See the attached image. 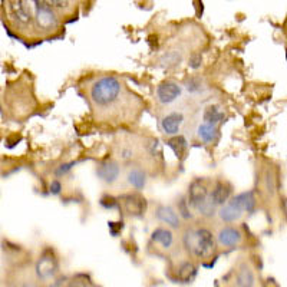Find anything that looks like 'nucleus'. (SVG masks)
I'll return each instance as SVG.
<instances>
[{"mask_svg": "<svg viewBox=\"0 0 287 287\" xmlns=\"http://www.w3.org/2000/svg\"><path fill=\"white\" fill-rule=\"evenodd\" d=\"M121 91V83L115 76H104L92 86L91 96L96 105L105 107L112 104Z\"/></svg>", "mask_w": 287, "mask_h": 287, "instance_id": "f257e3e1", "label": "nucleus"}, {"mask_svg": "<svg viewBox=\"0 0 287 287\" xmlns=\"http://www.w3.org/2000/svg\"><path fill=\"white\" fill-rule=\"evenodd\" d=\"M188 248H191L195 256L198 257H205L208 256L213 248H214V237L211 231L205 230V229H200L195 232H192V237H190V243L185 241Z\"/></svg>", "mask_w": 287, "mask_h": 287, "instance_id": "f03ea898", "label": "nucleus"}, {"mask_svg": "<svg viewBox=\"0 0 287 287\" xmlns=\"http://www.w3.org/2000/svg\"><path fill=\"white\" fill-rule=\"evenodd\" d=\"M35 17L36 22L39 25V28L43 30H51L57 26V19H56L55 13L51 10V6L45 4V3H38L36 9H35Z\"/></svg>", "mask_w": 287, "mask_h": 287, "instance_id": "7ed1b4c3", "label": "nucleus"}, {"mask_svg": "<svg viewBox=\"0 0 287 287\" xmlns=\"http://www.w3.org/2000/svg\"><path fill=\"white\" fill-rule=\"evenodd\" d=\"M207 198H208V190L204 185V182L201 179L192 181L190 188H188V203H190V205L197 210Z\"/></svg>", "mask_w": 287, "mask_h": 287, "instance_id": "20e7f679", "label": "nucleus"}, {"mask_svg": "<svg viewBox=\"0 0 287 287\" xmlns=\"http://www.w3.org/2000/svg\"><path fill=\"white\" fill-rule=\"evenodd\" d=\"M181 95V86L175 82H163L157 89V96L161 104H171Z\"/></svg>", "mask_w": 287, "mask_h": 287, "instance_id": "39448f33", "label": "nucleus"}, {"mask_svg": "<svg viewBox=\"0 0 287 287\" xmlns=\"http://www.w3.org/2000/svg\"><path fill=\"white\" fill-rule=\"evenodd\" d=\"M56 269H57V263H56L54 254L51 251H45L41 260L38 261V266H36L38 274L42 279H49L56 273Z\"/></svg>", "mask_w": 287, "mask_h": 287, "instance_id": "423d86ee", "label": "nucleus"}, {"mask_svg": "<svg viewBox=\"0 0 287 287\" xmlns=\"http://www.w3.org/2000/svg\"><path fill=\"white\" fill-rule=\"evenodd\" d=\"M122 204L125 207V210L129 213V214H135L139 216L145 211V198L139 197L137 194H129V195H125L122 197Z\"/></svg>", "mask_w": 287, "mask_h": 287, "instance_id": "0eeeda50", "label": "nucleus"}, {"mask_svg": "<svg viewBox=\"0 0 287 287\" xmlns=\"http://www.w3.org/2000/svg\"><path fill=\"white\" fill-rule=\"evenodd\" d=\"M96 172H98V177L101 178L102 181L112 184L119 177V167L114 161H108V163H104V164L99 165Z\"/></svg>", "mask_w": 287, "mask_h": 287, "instance_id": "6e6552de", "label": "nucleus"}, {"mask_svg": "<svg viewBox=\"0 0 287 287\" xmlns=\"http://www.w3.org/2000/svg\"><path fill=\"white\" fill-rule=\"evenodd\" d=\"M232 204H235L238 208H241L243 211L247 213H253L254 208H256V198H254V194L251 191L241 192L238 195H235L234 198H231Z\"/></svg>", "mask_w": 287, "mask_h": 287, "instance_id": "1a4fd4ad", "label": "nucleus"}, {"mask_svg": "<svg viewBox=\"0 0 287 287\" xmlns=\"http://www.w3.org/2000/svg\"><path fill=\"white\" fill-rule=\"evenodd\" d=\"M240 240H241V234H240L238 230H235L232 227H224L219 232V243L221 246H235V244L240 243Z\"/></svg>", "mask_w": 287, "mask_h": 287, "instance_id": "9d476101", "label": "nucleus"}, {"mask_svg": "<svg viewBox=\"0 0 287 287\" xmlns=\"http://www.w3.org/2000/svg\"><path fill=\"white\" fill-rule=\"evenodd\" d=\"M157 217L161 220L163 223L171 226L172 229H178L179 227V217L174 211V208L167 207V205H160L157 210Z\"/></svg>", "mask_w": 287, "mask_h": 287, "instance_id": "9b49d317", "label": "nucleus"}, {"mask_svg": "<svg viewBox=\"0 0 287 287\" xmlns=\"http://www.w3.org/2000/svg\"><path fill=\"white\" fill-rule=\"evenodd\" d=\"M241 214H243V210H241V208H238L235 204H232L231 201L226 203V204L220 208V211H219L220 219L223 220V221H226V223L237 221V220L241 217Z\"/></svg>", "mask_w": 287, "mask_h": 287, "instance_id": "f8f14e48", "label": "nucleus"}, {"mask_svg": "<svg viewBox=\"0 0 287 287\" xmlns=\"http://www.w3.org/2000/svg\"><path fill=\"white\" fill-rule=\"evenodd\" d=\"M182 122V115L181 114H170L163 119V129L170 135H175L179 131V126Z\"/></svg>", "mask_w": 287, "mask_h": 287, "instance_id": "ddd939ff", "label": "nucleus"}, {"mask_svg": "<svg viewBox=\"0 0 287 287\" xmlns=\"http://www.w3.org/2000/svg\"><path fill=\"white\" fill-rule=\"evenodd\" d=\"M230 194H231L230 187L226 185L224 182H219V184L214 187L213 192H211V198H213V201L217 205H224L226 203H229Z\"/></svg>", "mask_w": 287, "mask_h": 287, "instance_id": "4468645a", "label": "nucleus"}, {"mask_svg": "<svg viewBox=\"0 0 287 287\" xmlns=\"http://www.w3.org/2000/svg\"><path fill=\"white\" fill-rule=\"evenodd\" d=\"M151 238H152L155 243L161 244V246L164 247V248H170V247L172 246V243H174V237H172V232L170 231V230H167V229H163V227H160V229H155V230L152 231Z\"/></svg>", "mask_w": 287, "mask_h": 287, "instance_id": "2eb2a0df", "label": "nucleus"}, {"mask_svg": "<svg viewBox=\"0 0 287 287\" xmlns=\"http://www.w3.org/2000/svg\"><path fill=\"white\" fill-rule=\"evenodd\" d=\"M10 7L13 10L14 17L22 22V23H28L30 20V14H29L28 9L25 6V0H10Z\"/></svg>", "mask_w": 287, "mask_h": 287, "instance_id": "dca6fc26", "label": "nucleus"}, {"mask_svg": "<svg viewBox=\"0 0 287 287\" xmlns=\"http://www.w3.org/2000/svg\"><path fill=\"white\" fill-rule=\"evenodd\" d=\"M197 132H198V137L201 138L204 142H211V141H214L216 137H217V128H216L214 123H201V125L198 126V131H197Z\"/></svg>", "mask_w": 287, "mask_h": 287, "instance_id": "f3484780", "label": "nucleus"}, {"mask_svg": "<svg viewBox=\"0 0 287 287\" xmlns=\"http://www.w3.org/2000/svg\"><path fill=\"white\" fill-rule=\"evenodd\" d=\"M128 182H129L134 188L142 190V188L145 187V184H147V177H145L144 171L135 168V170H131V171L128 172Z\"/></svg>", "mask_w": 287, "mask_h": 287, "instance_id": "a211bd4d", "label": "nucleus"}, {"mask_svg": "<svg viewBox=\"0 0 287 287\" xmlns=\"http://www.w3.org/2000/svg\"><path fill=\"white\" fill-rule=\"evenodd\" d=\"M168 147L174 151V154H175L177 157H181V155L184 154L185 148H187V141H185L184 137H179V135H178V137L171 138V139L168 141Z\"/></svg>", "mask_w": 287, "mask_h": 287, "instance_id": "6ab92c4d", "label": "nucleus"}, {"mask_svg": "<svg viewBox=\"0 0 287 287\" xmlns=\"http://www.w3.org/2000/svg\"><path fill=\"white\" fill-rule=\"evenodd\" d=\"M195 273H197V270H195V267L192 266L191 263H185V264L181 266V269L178 272V277L184 283H188V282H191L192 279L195 277Z\"/></svg>", "mask_w": 287, "mask_h": 287, "instance_id": "aec40b11", "label": "nucleus"}, {"mask_svg": "<svg viewBox=\"0 0 287 287\" xmlns=\"http://www.w3.org/2000/svg\"><path fill=\"white\" fill-rule=\"evenodd\" d=\"M203 118H204V122L217 125L223 119V114L220 112L217 107H208V108H205Z\"/></svg>", "mask_w": 287, "mask_h": 287, "instance_id": "412c9836", "label": "nucleus"}, {"mask_svg": "<svg viewBox=\"0 0 287 287\" xmlns=\"http://www.w3.org/2000/svg\"><path fill=\"white\" fill-rule=\"evenodd\" d=\"M216 205L217 204L213 201V198H211V195H210L204 203L197 208V211H198L201 216H204V217H211V216L216 214Z\"/></svg>", "mask_w": 287, "mask_h": 287, "instance_id": "4be33fe9", "label": "nucleus"}, {"mask_svg": "<svg viewBox=\"0 0 287 287\" xmlns=\"http://www.w3.org/2000/svg\"><path fill=\"white\" fill-rule=\"evenodd\" d=\"M253 282H254V277L251 272L246 267H243L237 276V285L238 286H253Z\"/></svg>", "mask_w": 287, "mask_h": 287, "instance_id": "5701e85b", "label": "nucleus"}, {"mask_svg": "<svg viewBox=\"0 0 287 287\" xmlns=\"http://www.w3.org/2000/svg\"><path fill=\"white\" fill-rule=\"evenodd\" d=\"M178 213L181 214V217L185 220H190L192 217V214L190 213V203L187 201V200H181L179 203H178Z\"/></svg>", "mask_w": 287, "mask_h": 287, "instance_id": "b1692460", "label": "nucleus"}, {"mask_svg": "<svg viewBox=\"0 0 287 287\" xmlns=\"http://www.w3.org/2000/svg\"><path fill=\"white\" fill-rule=\"evenodd\" d=\"M201 62H203V57L200 54H192L188 59V66L192 69H198L201 66Z\"/></svg>", "mask_w": 287, "mask_h": 287, "instance_id": "393cba45", "label": "nucleus"}, {"mask_svg": "<svg viewBox=\"0 0 287 287\" xmlns=\"http://www.w3.org/2000/svg\"><path fill=\"white\" fill-rule=\"evenodd\" d=\"M41 1L51 7H66L68 6V0H41Z\"/></svg>", "mask_w": 287, "mask_h": 287, "instance_id": "a878e982", "label": "nucleus"}, {"mask_svg": "<svg viewBox=\"0 0 287 287\" xmlns=\"http://www.w3.org/2000/svg\"><path fill=\"white\" fill-rule=\"evenodd\" d=\"M101 205L102 207H105V208H115V207H118V201L114 198V197H104L102 200H101Z\"/></svg>", "mask_w": 287, "mask_h": 287, "instance_id": "bb28decb", "label": "nucleus"}, {"mask_svg": "<svg viewBox=\"0 0 287 287\" xmlns=\"http://www.w3.org/2000/svg\"><path fill=\"white\" fill-rule=\"evenodd\" d=\"M187 89L190 91V92H198L200 89H201V83L198 82L197 79H190V81H187Z\"/></svg>", "mask_w": 287, "mask_h": 287, "instance_id": "cd10ccee", "label": "nucleus"}, {"mask_svg": "<svg viewBox=\"0 0 287 287\" xmlns=\"http://www.w3.org/2000/svg\"><path fill=\"white\" fill-rule=\"evenodd\" d=\"M62 190V185H60V182L59 181H52V184H51V192L54 194V195H57L59 192Z\"/></svg>", "mask_w": 287, "mask_h": 287, "instance_id": "c85d7f7f", "label": "nucleus"}, {"mask_svg": "<svg viewBox=\"0 0 287 287\" xmlns=\"http://www.w3.org/2000/svg\"><path fill=\"white\" fill-rule=\"evenodd\" d=\"M73 165H75V163H69V164L60 165V168L57 170V174H65V172H68L69 170H70Z\"/></svg>", "mask_w": 287, "mask_h": 287, "instance_id": "c756f323", "label": "nucleus"}]
</instances>
